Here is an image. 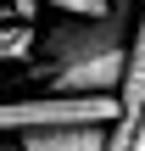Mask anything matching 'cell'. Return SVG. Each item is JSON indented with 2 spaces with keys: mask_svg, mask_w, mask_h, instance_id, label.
<instances>
[{
  "mask_svg": "<svg viewBox=\"0 0 145 151\" xmlns=\"http://www.w3.org/2000/svg\"><path fill=\"white\" fill-rule=\"evenodd\" d=\"M17 151H112V129L106 123H89V129H39V134H22Z\"/></svg>",
  "mask_w": 145,
  "mask_h": 151,
  "instance_id": "3",
  "label": "cell"
},
{
  "mask_svg": "<svg viewBox=\"0 0 145 151\" xmlns=\"http://www.w3.org/2000/svg\"><path fill=\"white\" fill-rule=\"evenodd\" d=\"M50 6H56L61 17H101L112 0H50Z\"/></svg>",
  "mask_w": 145,
  "mask_h": 151,
  "instance_id": "5",
  "label": "cell"
},
{
  "mask_svg": "<svg viewBox=\"0 0 145 151\" xmlns=\"http://www.w3.org/2000/svg\"><path fill=\"white\" fill-rule=\"evenodd\" d=\"M123 101L117 95H11L0 106V123L11 134H39V129H89V123H117Z\"/></svg>",
  "mask_w": 145,
  "mask_h": 151,
  "instance_id": "2",
  "label": "cell"
},
{
  "mask_svg": "<svg viewBox=\"0 0 145 151\" xmlns=\"http://www.w3.org/2000/svg\"><path fill=\"white\" fill-rule=\"evenodd\" d=\"M129 151H145V118H140V134H134V146Z\"/></svg>",
  "mask_w": 145,
  "mask_h": 151,
  "instance_id": "7",
  "label": "cell"
},
{
  "mask_svg": "<svg viewBox=\"0 0 145 151\" xmlns=\"http://www.w3.org/2000/svg\"><path fill=\"white\" fill-rule=\"evenodd\" d=\"M34 11H39V0H11V22H34Z\"/></svg>",
  "mask_w": 145,
  "mask_h": 151,
  "instance_id": "6",
  "label": "cell"
},
{
  "mask_svg": "<svg viewBox=\"0 0 145 151\" xmlns=\"http://www.w3.org/2000/svg\"><path fill=\"white\" fill-rule=\"evenodd\" d=\"M39 34H45V28H34V22H11V28H6V39H0L6 62L17 67V62H22L28 50H39Z\"/></svg>",
  "mask_w": 145,
  "mask_h": 151,
  "instance_id": "4",
  "label": "cell"
},
{
  "mask_svg": "<svg viewBox=\"0 0 145 151\" xmlns=\"http://www.w3.org/2000/svg\"><path fill=\"white\" fill-rule=\"evenodd\" d=\"M140 0H112L101 17H61L56 28L39 34V50L50 67H73V62H106V56H129V39L140 28Z\"/></svg>",
  "mask_w": 145,
  "mask_h": 151,
  "instance_id": "1",
  "label": "cell"
}]
</instances>
